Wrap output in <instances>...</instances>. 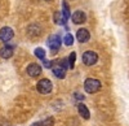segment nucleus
<instances>
[{"instance_id":"f257e3e1","label":"nucleus","mask_w":129,"mask_h":126,"mask_svg":"<svg viewBox=\"0 0 129 126\" xmlns=\"http://www.w3.org/2000/svg\"><path fill=\"white\" fill-rule=\"evenodd\" d=\"M52 70L54 73V76L59 79L64 78L66 76V68H67V60L64 59L62 61H56V62H52Z\"/></svg>"},{"instance_id":"f03ea898","label":"nucleus","mask_w":129,"mask_h":126,"mask_svg":"<svg viewBox=\"0 0 129 126\" xmlns=\"http://www.w3.org/2000/svg\"><path fill=\"white\" fill-rule=\"evenodd\" d=\"M101 88V82L95 78H88L84 82V90L88 94H94Z\"/></svg>"},{"instance_id":"7ed1b4c3","label":"nucleus","mask_w":129,"mask_h":126,"mask_svg":"<svg viewBox=\"0 0 129 126\" xmlns=\"http://www.w3.org/2000/svg\"><path fill=\"white\" fill-rule=\"evenodd\" d=\"M52 82L49 79H41L38 82V85H36V88L40 94H43V95H47V94H49L52 91Z\"/></svg>"},{"instance_id":"20e7f679","label":"nucleus","mask_w":129,"mask_h":126,"mask_svg":"<svg viewBox=\"0 0 129 126\" xmlns=\"http://www.w3.org/2000/svg\"><path fill=\"white\" fill-rule=\"evenodd\" d=\"M97 60H98V55L95 53V52L93 51H87V52H84V55H83V62L85 65H94Z\"/></svg>"},{"instance_id":"39448f33","label":"nucleus","mask_w":129,"mask_h":126,"mask_svg":"<svg viewBox=\"0 0 129 126\" xmlns=\"http://www.w3.org/2000/svg\"><path fill=\"white\" fill-rule=\"evenodd\" d=\"M48 47L53 51V52H56L59 47H61V38L59 35H56V34H53L48 38Z\"/></svg>"},{"instance_id":"423d86ee","label":"nucleus","mask_w":129,"mask_h":126,"mask_svg":"<svg viewBox=\"0 0 129 126\" xmlns=\"http://www.w3.org/2000/svg\"><path fill=\"white\" fill-rule=\"evenodd\" d=\"M13 37H14V33L10 27L5 26V27H3L2 30H0V39H2L3 42H9Z\"/></svg>"},{"instance_id":"0eeeda50","label":"nucleus","mask_w":129,"mask_h":126,"mask_svg":"<svg viewBox=\"0 0 129 126\" xmlns=\"http://www.w3.org/2000/svg\"><path fill=\"white\" fill-rule=\"evenodd\" d=\"M72 22L74 24H84L85 20H87V16H85V13L83 12V10H76L74 14H72Z\"/></svg>"},{"instance_id":"6e6552de","label":"nucleus","mask_w":129,"mask_h":126,"mask_svg":"<svg viewBox=\"0 0 129 126\" xmlns=\"http://www.w3.org/2000/svg\"><path fill=\"white\" fill-rule=\"evenodd\" d=\"M27 74L30 77H38L39 74H41V66L38 64H30L27 66Z\"/></svg>"},{"instance_id":"1a4fd4ad","label":"nucleus","mask_w":129,"mask_h":126,"mask_svg":"<svg viewBox=\"0 0 129 126\" xmlns=\"http://www.w3.org/2000/svg\"><path fill=\"white\" fill-rule=\"evenodd\" d=\"M76 38H78V40L80 42V43H85V42L89 40L90 34H89V31L87 29H80L76 33Z\"/></svg>"},{"instance_id":"9d476101","label":"nucleus","mask_w":129,"mask_h":126,"mask_svg":"<svg viewBox=\"0 0 129 126\" xmlns=\"http://www.w3.org/2000/svg\"><path fill=\"white\" fill-rule=\"evenodd\" d=\"M0 56L3 59H10L13 56V48L10 46H4L2 49H0Z\"/></svg>"},{"instance_id":"9b49d317","label":"nucleus","mask_w":129,"mask_h":126,"mask_svg":"<svg viewBox=\"0 0 129 126\" xmlns=\"http://www.w3.org/2000/svg\"><path fill=\"white\" fill-rule=\"evenodd\" d=\"M78 111L80 113V116L84 118V120H88L90 117V113H89V109L84 105V104H79L78 105Z\"/></svg>"},{"instance_id":"f8f14e48","label":"nucleus","mask_w":129,"mask_h":126,"mask_svg":"<svg viewBox=\"0 0 129 126\" xmlns=\"http://www.w3.org/2000/svg\"><path fill=\"white\" fill-rule=\"evenodd\" d=\"M54 21H56V24H61V25H63V24H66V18H64V16L62 14V12H57L56 14H54Z\"/></svg>"},{"instance_id":"ddd939ff","label":"nucleus","mask_w":129,"mask_h":126,"mask_svg":"<svg viewBox=\"0 0 129 126\" xmlns=\"http://www.w3.org/2000/svg\"><path fill=\"white\" fill-rule=\"evenodd\" d=\"M35 56L41 59V60H44L45 59V51L43 49V48H36L35 49Z\"/></svg>"},{"instance_id":"4468645a","label":"nucleus","mask_w":129,"mask_h":126,"mask_svg":"<svg viewBox=\"0 0 129 126\" xmlns=\"http://www.w3.org/2000/svg\"><path fill=\"white\" fill-rule=\"evenodd\" d=\"M63 40H64V44H66V46H71V44L74 43V37H72L71 34H66Z\"/></svg>"},{"instance_id":"2eb2a0df","label":"nucleus","mask_w":129,"mask_h":126,"mask_svg":"<svg viewBox=\"0 0 129 126\" xmlns=\"http://www.w3.org/2000/svg\"><path fill=\"white\" fill-rule=\"evenodd\" d=\"M62 5H63V13H62V14L64 16V18H66V20H69V17H70V9H69L67 4L64 3V2H63Z\"/></svg>"},{"instance_id":"dca6fc26","label":"nucleus","mask_w":129,"mask_h":126,"mask_svg":"<svg viewBox=\"0 0 129 126\" xmlns=\"http://www.w3.org/2000/svg\"><path fill=\"white\" fill-rule=\"evenodd\" d=\"M75 57H76V55H75V52H72L71 56H70V59H69V65H70L71 69L74 68V64H75Z\"/></svg>"},{"instance_id":"f3484780","label":"nucleus","mask_w":129,"mask_h":126,"mask_svg":"<svg viewBox=\"0 0 129 126\" xmlns=\"http://www.w3.org/2000/svg\"><path fill=\"white\" fill-rule=\"evenodd\" d=\"M43 125H44V126H53V118L47 120L45 122H43Z\"/></svg>"},{"instance_id":"a211bd4d","label":"nucleus","mask_w":129,"mask_h":126,"mask_svg":"<svg viewBox=\"0 0 129 126\" xmlns=\"http://www.w3.org/2000/svg\"><path fill=\"white\" fill-rule=\"evenodd\" d=\"M44 66H45V68H50V66H52V61H47V60H44Z\"/></svg>"},{"instance_id":"6ab92c4d","label":"nucleus","mask_w":129,"mask_h":126,"mask_svg":"<svg viewBox=\"0 0 129 126\" xmlns=\"http://www.w3.org/2000/svg\"><path fill=\"white\" fill-rule=\"evenodd\" d=\"M31 126H44V125H43V122H36V123L31 125Z\"/></svg>"},{"instance_id":"aec40b11","label":"nucleus","mask_w":129,"mask_h":126,"mask_svg":"<svg viewBox=\"0 0 129 126\" xmlns=\"http://www.w3.org/2000/svg\"><path fill=\"white\" fill-rule=\"evenodd\" d=\"M75 98H76V99H84L83 95H75Z\"/></svg>"},{"instance_id":"412c9836","label":"nucleus","mask_w":129,"mask_h":126,"mask_svg":"<svg viewBox=\"0 0 129 126\" xmlns=\"http://www.w3.org/2000/svg\"><path fill=\"white\" fill-rule=\"evenodd\" d=\"M40 2H49V0H40Z\"/></svg>"}]
</instances>
